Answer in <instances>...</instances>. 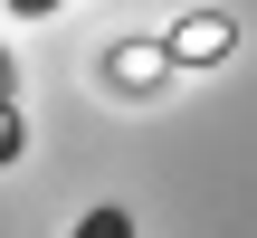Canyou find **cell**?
Masks as SVG:
<instances>
[{
  "instance_id": "obj_2",
  "label": "cell",
  "mask_w": 257,
  "mask_h": 238,
  "mask_svg": "<svg viewBox=\"0 0 257 238\" xmlns=\"http://www.w3.org/2000/svg\"><path fill=\"white\" fill-rule=\"evenodd\" d=\"M10 19H48V10H67V0H0Z\"/></svg>"
},
{
  "instance_id": "obj_1",
  "label": "cell",
  "mask_w": 257,
  "mask_h": 238,
  "mask_svg": "<svg viewBox=\"0 0 257 238\" xmlns=\"http://www.w3.org/2000/svg\"><path fill=\"white\" fill-rule=\"evenodd\" d=\"M67 238H134V210H114V200H95V210H86V219H76Z\"/></svg>"
}]
</instances>
